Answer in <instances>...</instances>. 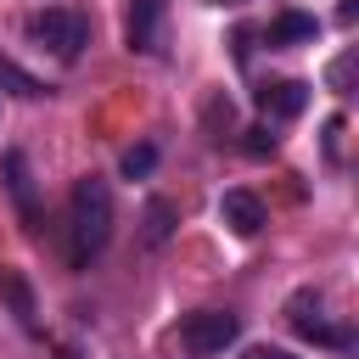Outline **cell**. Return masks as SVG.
I'll return each mask as SVG.
<instances>
[{
  "label": "cell",
  "mask_w": 359,
  "mask_h": 359,
  "mask_svg": "<svg viewBox=\"0 0 359 359\" xmlns=\"http://www.w3.org/2000/svg\"><path fill=\"white\" fill-rule=\"evenodd\" d=\"M0 79H6V84H17V95H39V84H34L28 73H17V67H11L6 56H0Z\"/></svg>",
  "instance_id": "9a60e30c"
},
{
  "label": "cell",
  "mask_w": 359,
  "mask_h": 359,
  "mask_svg": "<svg viewBox=\"0 0 359 359\" xmlns=\"http://www.w3.org/2000/svg\"><path fill=\"white\" fill-rule=\"evenodd\" d=\"M236 337H241V314H230V309H196V314L180 320V348H185L191 359H213V353H224Z\"/></svg>",
  "instance_id": "277c9868"
},
{
  "label": "cell",
  "mask_w": 359,
  "mask_h": 359,
  "mask_svg": "<svg viewBox=\"0 0 359 359\" xmlns=\"http://www.w3.org/2000/svg\"><path fill=\"white\" fill-rule=\"evenodd\" d=\"M219 219H224V224H230L236 236H258V230L269 224V213H264V202H258L252 191H241V185L219 196Z\"/></svg>",
  "instance_id": "52a82bcc"
},
{
  "label": "cell",
  "mask_w": 359,
  "mask_h": 359,
  "mask_svg": "<svg viewBox=\"0 0 359 359\" xmlns=\"http://www.w3.org/2000/svg\"><path fill=\"white\" fill-rule=\"evenodd\" d=\"M258 107H264V118H297L309 107V84L303 79H275V84L258 90Z\"/></svg>",
  "instance_id": "9c48e42d"
},
{
  "label": "cell",
  "mask_w": 359,
  "mask_h": 359,
  "mask_svg": "<svg viewBox=\"0 0 359 359\" xmlns=\"http://www.w3.org/2000/svg\"><path fill=\"white\" fill-rule=\"evenodd\" d=\"M174 236V202H146V247H163Z\"/></svg>",
  "instance_id": "8fae6325"
},
{
  "label": "cell",
  "mask_w": 359,
  "mask_h": 359,
  "mask_svg": "<svg viewBox=\"0 0 359 359\" xmlns=\"http://www.w3.org/2000/svg\"><path fill=\"white\" fill-rule=\"evenodd\" d=\"M163 28H168V6L163 0H129L123 6V45L140 56L163 50Z\"/></svg>",
  "instance_id": "5b68a950"
},
{
  "label": "cell",
  "mask_w": 359,
  "mask_h": 359,
  "mask_svg": "<svg viewBox=\"0 0 359 359\" xmlns=\"http://www.w3.org/2000/svg\"><path fill=\"white\" fill-rule=\"evenodd\" d=\"M151 168H157V146H129V151H123V174H129V180H146Z\"/></svg>",
  "instance_id": "4fadbf2b"
},
{
  "label": "cell",
  "mask_w": 359,
  "mask_h": 359,
  "mask_svg": "<svg viewBox=\"0 0 359 359\" xmlns=\"http://www.w3.org/2000/svg\"><path fill=\"white\" fill-rule=\"evenodd\" d=\"M219 6H236V0H219Z\"/></svg>",
  "instance_id": "ac0fdd59"
},
{
  "label": "cell",
  "mask_w": 359,
  "mask_h": 359,
  "mask_svg": "<svg viewBox=\"0 0 359 359\" xmlns=\"http://www.w3.org/2000/svg\"><path fill=\"white\" fill-rule=\"evenodd\" d=\"M28 39H34V45H45L50 56L73 62V56L90 45V17H84V11H73V6H45V11H34V17H28Z\"/></svg>",
  "instance_id": "7a4b0ae2"
},
{
  "label": "cell",
  "mask_w": 359,
  "mask_h": 359,
  "mask_svg": "<svg viewBox=\"0 0 359 359\" xmlns=\"http://www.w3.org/2000/svg\"><path fill=\"white\" fill-rule=\"evenodd\" d=\"M56 359H79V353H73V348H62V353H56Z\"/></svg>",
  "instance_id": "e0dca14e"
},
{
  "label": "cell",
  "mask_w": 359,
  "mask_h": 359,
  "mask_svg": "<svg viewBox=\"0 0 359 359\" xmlns=\"http://www.w3.org/2000/svg\"><path fill=\"white\" fill-rule=\"evenodd\" d=\"M241 135H247V140H241L247 157H275V135H269L264 123H258V129H241Z\"/></svg>",
  "instance_id": "5bb4252c"
},
{
  "label": "cell",
  "mask_w": 359,
  "mask_h": 359,
  "mask_svg": "<svg viewBox=\"0 0 359 359\" xmlns=\"http://www.w3.org/2000/svg\"><path fill=\"white\" fill-rule=\"evenodd\" d=\"M241 359H297V353H286V348H269V342H258V348H247Z\"/></svg>",
  "instance_id": "2e32d148"
},
{
  "label": "cell",
  "mask_w": 359,
  "mask_h": 359,
  "mask_svg": "<svg viewBox=\"0 0 359 359\" xmlns=\"http://www.w3.org/2000/svg\"><path fill=\"white\" fill-rule=\"evenodd\" d=\"M286 325H292L303 342H320V348H353V331L331 320V309H325V297H320L314 286H303V292L286 297Z\"/></svg>",
  "instance_id": "3957f363"
},
{
  "label": "cell",
  "mask_w": 359,
  "mask_h": 359,
  "mask_svg": "<svg viewBox=\"0 0 359 359\" xmlns=\"http://www.w3.org/2000/svg\"><path fill=\"white\" fill-rule=\"evenodd\" d=\"M0 174H6V191H11L17 213H22L28 224H39V202H34V174H28V157H22V151H6V157H0Z\"/></svg>",
  "instance_id": "ba28073f"
},
{
  "label": "cell",
  "mask_w": 359,
  "mask_h": 359,
  "mask_svg": "<svg viewBox=\"0 0 359 359\" xmlns=\"http://www.w3.org/2000/svg\"><path fill=\"white\" fill-rule=\"evenodd\" d=\"M0 303L11 309V320H17L22 331H39V303H34V286H28V275H22V269H11V264H0Z\"/></svg>",
  "instance_id": "8992f818"
},
{
  "label": "cell",
  "mask_w": 359,
  "mask_h": 359,
  "mask_svg": "<svg viewBox=\"0 0 359 359\" xmlns=\"http://www.w3.org/2000/svg\"><path fill=\"white\" fill-rule=\"evenodd\" d=\"M353 62H359V50H342V56L325 67V84H331L337 95H348V84H353Z\"/></svg>",
  "instance_id": "7c38bea8"
},
{
  "label": "cell",
  "mask_w": 359,
  "mask_h": 359,
  "mask_svg": "<svg viewBox=\"0 0 359 359\" xmlns=\"http://www.w3.org/2000/svg\"><path fill=\"white\" fill-rule=\"evenodd\" d=\"M314 34H320V22H314L309 11H280V17L264 28V39H269V45H309Z\"/></svg>",
  "instance_id": "30bf717a"
},
{
  "label": "cell",
  "mask_w": 359,
  "mask_h": 359,
  "mask_svg": "<svg viewBox=\"0 0 359 359\" xmlns=\"http://www.w3.org/2000/svg\"><path fill=\"white\" fill-rule=\"evenodd\" d=\"M112 241V185L107 180H79L67 196V264L90 269Z\"/></svg>",
  "instance_id": "6da1fadb"
}]
</instances>
